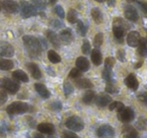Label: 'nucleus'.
Listing matches in <instances>:
<instances>
[{"label": "nucleus", "mask_w": 147, "mask_h": 138, "mask_svg": "<svg viewBox=\"0 0 147 138\" xmlns=\"http://www.w3.org/2000/svg\"><path fill=\"white\" fill-rule=\"evenodd\" d=\"M23 43L28 53L29 57H37L41 53V47L38 41V39L31 35H25L23 37Z\"/></svg>", "instance_id": "f257e3e1"}, {"label": "nucleus", "mask_w": 147, "mask_h": 138, "mask_svg": "<svg viewBox=\"0 0 147 138\" xmlns=\"http://www.w3.org/2000/svg\"><path fill=\"white\" fill-rule=\"evenodd\" d=\"M7 100V94L4 91L0 90V103H5Z\"/></svg>", "instance_id": "de8ad7c7"}, {"label": "nucleus", "mask_w": 147, "mask_h": 138, "mask_svg": "<svg viewBox=\"0 0 147 138\" xmlns=\"http://www.w3.org/2000/svg\"><path fill=\"white\" fill-rule=\"evenodd\" d=\"M12 77L14 78L16 81L23 82V83H27V82L29 81L28 76H27L23 71H21V70H17V71L13 72V73H12Z\"/></svg>", "instance_id": "b1692460"}, {"label": "nucleus", "mask_w": 147, "mask_h": 138, "mask_svg": "<svg viewBox=\"0 0 147 138\" xmlns=\"http://www.w3.org/2000/svg\"><path fill=\"white\" fill-rule=\"evenodd\" d=\"M63 138H80L78 135H77L75 132H71V131H65L61 135Z\"/></svg>", "instance_id": "79ce46f5"}, {"label": "nucleus", "mask_w": 147, "mask_h": 138, "mask_svg": "<svg viewBox=\"0 0 147 138\" xmlns=\"http://www.w3.org/2000/svg\"><path fill=\"white\" fill-rule=\"evenodd\" d=\"M91 15H92L93 19L95 20V22L100 24V23L103 22V14L102 11L99 8H93L92 11H91Z\"/></svg>", "instance_id": "a878e982"}, {"label": "nucleus", "mask_w": 147, "mask_h": 138, "mask_svg": "<svg viewBox=\"0 0 147 138\" xmlns=\"http://www.w3.org/2000/svg\"><path fill=\"white\" fill-rule=\"evenodd\" d=\"M82 51H83V53H84V55H89V53H90V51H91V45H90V43H89L88 41H85L84 43H83V45H82Z\"/></svg>", "instance_id": "a19ab883"}, {"label": "nucleus", "mask_w": 147, "mask_h": 138, "mask_svg": "<svg viewBox=\"0 0 147 138\" xmlns=\"http://www.w3.org/2000/svg\"><path fill=\"white\" fill-rule=\"evenodd\" d=\"M67 19L69 23H76L78 21V13H77V11L74 10V9H71L67 12Z\"/></svg>", "instance_id": "2f4dec72"}, {"label": "nucleus", "mask_w": 147, "mask_h": 138, "mask_svg": "<svg viewBox=\"0 0 147 138\" xmlns=\"http://www.w3.org/2000/svg\"><path fill=\"white\" fill-rule=\"evenodd\" d=\"M115 65V59L112 57H109L105 60V68L107 69H112Z\"/></svg>", "instance_id": "ea45409f"}, {"label": "nucleus", "mask_w": 147, "mask_h": 138, "mask_svg": "<svg viewBox=\"0 0 147 138\" xmlns=\"http://www.w3.org/2000/svg\"><path fill=\"white\" fill-rule=\"evenodd\" d=\"M32 137L33 138H45V137H43V135L40 133V132H39V133H33Z\"/></svg>", "instance_id": "603ef678"}, {"label": "nucleus", "mask_w": 147, "mask_h": 138, "mask_svg": "<svg viewBox=\"0 0 147 138\" xmlns=\"http://www.w3.org/2000/svg\"><path fill=\"white\" fill-rule=\"evenodd\" d=\"M65 126L74 132L82 131L85 127L83 120L78 116H71V117L67 118V121H65Z\"/></svg>", "instance_id": "20e7f679"}, {"label": "nucleus", "mask_w": 147, "mask_h": 138, "mask_svg": "<svg viewBox=\"0 0 147 138\" xmlns=\"http://www.w3.org/2000/svg\"><path fill=\"white\" fill-rule=\"evenodd\" d=\"M19 7H20L21 15L24 18H29V17L37 14V8H35V6H33L32 4L26 2V1H21Z\"/></svg>", "instance_id": "423d86ee"}, {"label": "nucleus", "mask_w": 147, "mask_h": 138, "mask_svg": "<svg viewBox=\"0 0 147 138\" xmlns=\"http://www.w3.org/2000/svg\"><path fill=\"white\" fill-rule=\"evenodd\" d=\"M47 73H49V75H51V76H55V74L53 72V69H51V68H47Z\"/></svg>", "instance_id": "5fc2aeb1"}, {"label": "nucleus", "mask_w": 147, "mask_h": 138, "mask_svg": "<svg viewBox=\"0 0 147 138\" xmlns=\"http://www.w3.org/2000/svg\"><path fill=\"white\" fill-rule=\"evenodd\" d=\"M59 39L63 41L65 45H69L73 41L74 37H73V32H71V28H67L65 30H63L59 34Z\"/></svg>", "instance_id": "6ab92c4d"}, {"label": "nucleus", "mask_w": 147, "mask_h": 138, "mask_svg": "<svg viewBox=\"0 0 147 138\" xmlns=\"http://www.w3.org/2000/svg\"><path fill=\"white\" fill-rule=\"evenodd\" d=\"M117 57L120 62H125V51L124 49H119L117 53Z\"/></svg>", "instance_id": "49530a36"}, {"label": "nucleus", "mask_w": 147, "mask_h": 138, "mask_svg": "<svg viewBox=\"0 0 147 138\" xmlns=\"http://www.w3.org/2000/svg\"><path fill=\"white\" fill-rule=\"evenodd\" d=\"M74 91V87L69 82H65L63 83V92H65V96H69L73 93Z\"/></svg>", "instance_id": "c9c22d12"}, {"label": "nucleus", "mask_w": 147, "mask_h": 138, "mask_svg": "<svg viewBox=\"0 0 147 138\" xmlns=\"http://www.w3.org/2000/svg\"><path fill=\"white\" fill-rule=\"evenodd\" d=\"M47 57H49V60L51 61V63H53V64H59V63H61V57H59V53H55V51H49V53H47Z\"/></svg>", "instance_id": "c756f323"}, {"label": "nucleus", "mask_w": 147, "mask_h": 138, "mask_svg": "<svg viewBox=\"0 0 147 138\" xmlns=\"http://www.w3.org/2000/svg\"><path fill=\"white\" fill-rule=\"evenodd\" d=\"M107 3H108L109 6L113 7V6H115V4H116V0H107Z\"/></svg>", "instance_id": "3c124183"}, {"label": "nucleus", "mask_w": 147, "mask_h": 138, "mask_svg": "<svg viewBox=\"0 0 147 138\" xmlns=\"http://www.w3.org/2000/svg\"><path fill=\"white\" fill-rule=\"evenodd\" d=\"M103 39H104V37H103V33L99 32L96 34V37H95V39H94V45L96 47H100L101 45L103 43Z\"/></svg>", "instance_id": "58836bf2"}, {"label": "nucleus", "mask_w": 147, "mask_h": 138, "mask_svg": "<svg viewBox=\"0 0 147 138\" xmlns=\"http://www.w3.org/2000/svg\"><path fill=\"white\" fill-rule=\"evenodd\" d=\"M124 14H125V17H126L128 20L134 21V22L138 20V18H139L137 10L133 6H130V5H127V6L125 7Z\"/></svg>", "instance_id": "f8f14e48"}, {"label": "nucleus", "mask_w": 147, "mask_h": 138, "mask_svg": "<svg viewBox=\"0 0 147 138\" xmlns=\"http://www.w3.org/2000/svg\"><path fill=\"white\" fill-rule=\"evenodd\" d=\"M140 39L141 37L137 31H131L127 35V43L132 47H136L138 43H140Z\"/></svg>", "instance_id": "ddd939ff"}, {"label": "nucleus", "mask_w": 147, "mask_h": 138, "mask_svg": "<svg viewBox=\"0 0 147 138\" xmlns=\"http://www.w3.org/2000/svg\"><path fill=\"white\" fill-rule=\"evenodd\" d=\"M49 23H51V26H53L55 28H61V27H63V23L61 22V21L57 20V19H51Z\"/></svg>", "instance_id": "37998d69"}, {"label": "nucleus", "mask_w": 147, "mask_h": 138, "mask_svg": "<svg viewBox=\"0 0 147 138\" xmlns=\"http://www.w3.org/2000/svg\"><path fill=\"white\" fill-rule=\"evenodd\" d=\"M55 14L59 15L61 18H65V11H63V7H61V5H57V6H55Z\"/></svg>", "instance_id": "c03bdc74"}, {"label": "nucleus", "mask_w": 147, "mask_h": 138, "mask_svg": "<svg viewBox=\"0 0 147 138\" xmlns=\"http://www.w3.org/2000/svg\"><path fill=\"white\" fill-rule=\"evenodd\" d=\"M0 88L10 94H15L16 92H18L20 86L17 82L13 80H10L8 78H2L0 79Z\"/></svg>", "instance_id": "39448f33"}, {"label": "nucleus", "mask_w": 147, "mask_h": 138, "mask_svg": "<svg viewBox=\"0 0 147 138\" xmlns=\"http://www.w3.org/2000/svg\"><path fill=\"white\" fill-rule=\"evenodd\" d=\"M77 30H78V32L80 33L82 37H85L87 33V30H88V27L85 24V22L79 20V21H77Z\"/></svg>", "instance_id": "7c9ffc66"}, {"label": "nucleus", "mask_w": 147, "mask_h": 138, "mask_svg": "<svg viewBox=\"0 0 147 138\" xmlns=\"http://www.w3.org/2000/svg\"><path fill=\"white\" fill-rule=\"evenodd\" d=\"M0 137H6V129H5L4 126H0Z\"/></svg>", "instance_id": "8fccbe9b"}, {"label": "nucleus", "mask_w": 147, "mask_h": 138, "mask_svg": "<svg viewBox=\"0 0 147 138\" xmlns=\"http://www.w3.org/2000/svg\"><path fill=\"white\" fill-rule=\"evenodd\" d=\"M1 9H2V1L0 0V10H1Z\"/></svg>", "instance_id": "bf43d9fd"}, {"label": "nucleus", "mask_w": 147, "mask_h": 138, "mask_svg": "<svg viewBox=\"0 0 147 138\" xmlns=\"http://www.w3.org/2000/svg\"><path fill=\"white\" fill-rule=\"evenodd\" d=\"M134 116H135L134 111L130 107H124L120 111H118V119L121 122H124V123L131 122L134 119Z\"/></svg>", "instance_id": "0eeeda50"}, {"label": "nucleus", "mask_w": 147, "mask_h": 138, "mask_svg": "<svg viewBox=\"0 0 147 138\" xmlns=\"http://www.w3.org/2000/svg\"><path fill=\"white\" fill-rule=\"evenodd\" d=\"M49 108H51L53 111L59 112V111H61V108H63V104H61L59 101H53V103H51V105H49Z\"/></svg>", "instance_id": "e433bc0d"}, {"label": "nucleus", "mask_w": 147, "mask_h": 138, "mask_svg": "<svg viewBox=\"0 0 147 138\" xmlns=\"http://www.w3.org/2000/svg\"><path fill=\"white\" fill-rule=\"evenodd\" d=\"M26 67H27V69H28V71L30 72L31 76H32L34 79H36V80L40 79L41 78V72H40V70H39L38 66H37L36 64L29 63V64H27Z\"/></svg>", "instance_id": "aec40b11"}, {"label": "nucleus", "mask_w": 147, "mask_h": 138, "mask_svg": "<svg viewBox=\"0 0 147 138\" xmlns=\"http://www.w3.org/2000/svg\"><path fill=\"white\" fill-rule=\"evenodd\" d=\"M141 66H142V62H139L138 64H136V66H135V68H136V69H138V68H140Z\"/></svg>", "instance_id": "4d7b16f0"}, {"label": "nucleus", "mask_w": 147, "mask_h": 138, "mask_svg": "<svg viewBox=\"0 0 147 138\" xmlns=\"http://www.w3.org/2000/svg\"><path fill=\"white\" fill-rule=\"evenodd\" d=\"M125 106L124 104L122 103V102H119V101H115L113 102V103H110V105H109V110L110 111H120L121 109H123Z\"/></svg>", "instance_id": "473e14b6"}, {"label": "nucleus", "mask_w": 147, "mask_h": 138, "mask_svg": "<svg viewBox=\"0 0 147 138\" xmlns=\"http://www.w3.org/2000/svg\"><path fill=\"white\" fill-rule=\"evenodd\" d=\"M77 69H79L81 72H87L90 68V63H89L88 59L85 57H80L77 59L76 61Z\"/></svg>", "instance_id": "f3484780"}, {"label": "nucleus", "mask_w": 147, "mask_h": 138, "mask_svg": "<svg viewBox=\"0 0 147 138\" xmlns=\"http://www.w3.org/2000/svg\"><path fill=\"white\" fill-rule=\"evenodd\" d=\"M75 84L80 89H91L93 87V83L85 78H77L75 79Z\"/></svg>", "instance_id": "a211bd4d"}, {"label": "nucleus", "mask_w": 147, "mask_h": 138, "mask_svg": "<svg viewBox=\"0 0 147 138\" xmlns=\"http://www.w3.org/2000/svg\"><path fill=\"white\" fill-rule=\"evenodd\" d=\"M138 99H140L142 102H146V97H145V94H142V95L138 96Z\"/></svg>", "instance_id": "864d4df0"}, {"label": "nucleus", "mask_w": 147, "mask_h": 138, "mask_svg": "<svg viewBox=\"0 0 147 138\" xmlns=\"http://www.w3.org/2000/svg\"><path fill=\"white\" fill-rule=\"evenodd\" d=\"M6 111L8 115H17V114H24L29 111V106L23 102H13L7 106Z\"/></svg>", "instance_id": "7ed1b4c3"}, {"label": "nucleus", "mask_w": 147, "mask_h": 138, "mask_svg": "<svg viewBox=\"0 0 147 138\" xmlns=\"http://www.w3.org/2000/svg\"><path fill=\"white\" fill-rule=\"evenodd\" d=\"M129 28H130V25L124 19L120 18V17L114 18V20H113V33H114L116 41H118L119 43L123 41V37L126 34V31Z\"/></svg>", "instance_id": "f03ea898"}, {"label": "nucleus", "mask_w": 147, "mask_h": 138, "mask_svg": "<svg viewBox=\"0 0 147 138\" xmlns=\"http://www.w3.org/2000/svg\"><path fill=\"white\" fill-rule=\"evenodd\" d=\"M47 39L51 41V43L53 47H59V45H61V39H59V35H57L55 31L49 30L47 32Z\"/></svg>", "instance_id": "412c9836"}, {"label": "nucleus", "mask_w": 147, "mask_h": 138, "mask_svg": "<svg viewBox=\"0 0 147 138\" xmlns=\"http://www.w3.org/2000/svg\"><path fill=\"white\" fill-rule=\"evenodd\" d=\"M102 76H103V79H104L107 83H114V79H113L114 75H113L112 69H107V68H105L104 71H103Z\"/></svg>", "instance_id": "cd10ccee"}, {"label": "nucleus", "mask_w": 147, "mask_h": 138, "mask_svg": "<svg viewBox=\"0 0 147 138\" xmlns=\"http://www.w3.org/2000/svg\"><path fill=\"white\" fill-rule=\"evenodd\" d=\"M81 76H82V72H81L79 69H77V68L71 69L69 74V77L71 78V79H77V78H80Z\"/></svg>", "instance_id": "4c0bfd02"}, {"label": "nucleus", "mask_w": 147, "mask_h": 138, "mask_svg": "<svg viewBox=\"0 0 147 138\" xmlns=\"http://www.w3.org/2000/svg\"><path fill=\"white\" fill-rule=\"evenodd\" d=\"M97 135L100 138H112L115 135V130L110 125H102L97 129Z\"/></svg>", "instance_id": "6e6552de"}, {"label": "nucleus", "mask_w": 147, "mask_h": 138, "mask_svg": "<svg viewBox=\"0 0 147 138\" xmlns=\"http://www.w3.org/2000/svg\"><path fill=\"white\" fill-rule=\"evenodd\" d=\"M91 59L95 66H100L102 64V53L98 49H94L91 53Z\"/></svg>", "instance_id": "5701e85b"}, {"label": "nucleus", "mask_w": 147, "mask_h": 138, "mask_svg": "<svg viewBox=\"0 0 147 138\" xmlns=\"http://www.w3.org/2000/svg\"><path fill=\"white\" fill-rule=\"evenodd\" d=\"M128 2H134V1H136V0H127Z\"/></svg>", "instance_id": "680f3d73"}, {"label": "nucleus", "mask_w": 147, "mask_h": 138, "mask_svg": "<svg viewBox=\"0 0 147 138\" xmlns=\"http://www.w3.org/2000/svg\"><path fill=\"white\" fill-rule=\"evenodd\" d=\"M33 6H35V8L39 9H45L47 7V2L45 0H30Z\"/></svg>", "instance_id": "f704fd0d"}, {"label": "nucleus", "mask_w": 147, "mask_h": 138, "mask_svg": "<svg viewBox=\"0 0 147 138\" xmlns=\"http://www.w3.org/2000/svg\"><path fill=\"white\" fill-rule=\"evenodd\" d=\"M95 1H97V2H104L105 0H95Z\"/></svg>", "instance_id": "052dcab7"}, {"label": "nucleus", "mask_w": 147, "mask_h": 138, "mask_svg": "<svg viewBox=\"0 0 147 138\" xmlns=\"http://www.w3.org/2000/svg\"><path fill=\"white\" fill-rule=\"evenodd\" d=\"M122 136L123 138H138V132L136 131L133 126L125 125L122 129Z\"/></svg>", "instance_id": "4468645a"}, {"label": "nucleus", "mask_w": 147, "mask_h": 138, "mask_svg": "<svg viewBox=\"0 0 147 138\" xmlns=\"http://www.w3.org/2000/svg\"><path fill=\"white\" fill-rule=\"evenodd\" d=\"M47 138H55V137H53V136H51V137H47Z\"/></svg>", "instance_id": "e2e57ef3"}, {"label": "nucleus", "mask_w": 147, "mask_h": 138, "mask_svg": "<svg viewBox=\"0 0 147 138\" xmlns=\"http://www.w3.org/2000/svg\"><path fill=\"white\" fill-rule=\"evenodd\" d=\"M95 97H96V93L94 91H87L83 97V102L87 105H90L94 102Z\"/></svg>", "instance_id": "bb28decb"}, {"label": "nucleus", "mask_w": 147, "mask_h": 138, "mask_svg": "<svg viewBox=\"0 0 147 138\" xmlns=\"http://www.w3.org/2000/svg\"><path fill=\"white\" fill-rule=\"evenodd\" d=\"M137 126H138L139 129L145 130V128H146V120H145L144 118H141V119L137 122Z\"/></svg>", "instance_id": "a18cd8bd"}, {"label": "nucleus", "mask_w": 147, "mask_h": 138, "mask_svg": "<svg viewBox=\"0 0 147 138\" xmlns=\"http://www.w3.org/2000/svg\"><path fill=\"white\" fill-rule=\"evenodd\" d=\"M14 64L10 60L6 59H0V70L1 71H9V70L13 69Z\"/></svg>", "instance_id": "393cba45"}, {"label": "nucleus", "mask_w": 147, "mask_h": 138, "mask_svg": "<svg viewBox=\"0 0 147 138\" xmlns=\"http://www.w3.org/2000/svg\"><path fill=\"white\" fill-rule=\"evenodd\" d=\"M34 88H35L36 92L39 94V96H40L41 98H43V99H49V98L51 93H49V90L47 89V87H45V85L37 83V84H35V85H34Z\"/></svg>", "instance_id": "4be33fe9"}, {"label": "nucleus", "mask_w": 147, "mask_h": 138, "mask_svg": "<svg viewBox=\"0 0 147 138\" xmlns=\"http://www.w3.org/2000/svg\"><path fill=\"white\" fill-rule=\"evenodd\" d=\"M94 101L99 107H106L107 105H109V104L112 102V98L109 95H107V94L103 93V94H100V95L96 96Z\"/></svg>", "instance_id": "9b49d317"}, {"label": "nucleus", "mask_w": 147, "mask_h": 138, "mask_svg": "<svg viewBox=\"0 0 147 138\" xmlns=\"http://www.w3.org/2000/svg\"><path fill=\"white\" fill-rule=\"evenodd\" d=\"M139 5H141V7L143 8V10H144V12H146V5H145V3H141V2H138Z\"/></svg>", "instance_id": "6e6d98bb"}, {"label": "nucleus", "mask_w": 147, "mask_h": 138, "mask_svg": "<svg viewBox=\"0 0 147 138\" xmlns=\"http://www.w3.org/2000/svg\"><path fill=\"white\" fill-rule=\"evenodd\" d=\"M125 84H126V86L129 89L133 90V91H136L139 86L138 80H137L136 76H135L134 74H130V75L125 79Z\"/></svg>", "instance_id": "2eb2a0df"}, {"label": "nucleus", "mask_w": 147, "mask_h": 138, "mask_svg": "<svg viewBox=\"0 0 147 138\" xmlns=\"http://www.w3.org/2000/svg\"><path fill=\"white\" fill-rule=\"evenodd\" d=\"M138 55H140L141 57H145L147 55V47H146V41L145 39H141L140 43H138Z\"/></svg>", "instance_id": "c85d7f7f"}, {"label": "nucleus", "mask_w": 147, "mask_h": 138, "mask_svg": "<svg viewBox=\"0 0 147 138\" xmlns=\"http://www.w3.org/2000/svg\"><path fill=\"white\" fill-rule=\"evenodd\" d=\"M37 130L40 133L49 134V135H53L55 133V126L51 123H40L37 125Z\"/></svg>", "instance_id": "dca6fc26"}, {"label": "nucleus", "mask_w": 147, "mask_h": 138, "mask_svg": "<svg viewBox=\"0 0 147 138\" xmlns=\"http://www.w3.org/2000/svg\"><path fill=\"white\" fill-rule=\"evenodd\" d=\"M38 41H39V43H40L41 49H47V41H45V39H42V37H39Z\"/></svg>", "instance_id": "09e8293b"}, {"label": "nucleus", "mask_w": 147, "mask_h": 138, "mask_svg": "<svg viewBox=\"0 0 147 138\" xmlns=\"http://www.w3.org/2000/svg\"><path fill=\"white\" fill-rule=\"evenodd\" d=\"M49 2L51 3V4H55V3L57 2V0H49Z\"/></svg>", "instance_id": "13d9d810"}, {"label": "nucleus", "mask_w": 147, "mask_h": 138, "mask_svg": "<svg viewBox=\"0 0 147 138\" xmlns=\"http://www.w3.org/2000/svg\"><path fill=\"white\" fill-rule=\"evenodd\" d=\"M2 8L8 13H15L18 11L19 5L18 3L12 0H4L2 1Z\"/></svg>", "instance_id": "9d476101"}, {"label": "nucleus", "mask_w": 147, "mask_h": 138, "mask_svg": "<svg viewBox=\"0 0 147 138\" xmlns=\"http://www.w3.org/2000/svg\"><path fill=\"white\" fill-rule=\"evenodd\" d=\"M14 55V49L6 41H0V57H11Z\"/></svg>", "instance_id": "1a4fd4ad"}, {"label": "nucleus", "mask_w": 147, "mask_h": 138, "mask_svg": "<svg viewBox=\"0 0 147 138\" xmlns=\"http://www.w3.org/2000/svg\"><path fill=\"white\" fill-rule=\"evenodd\" d=\"M105 91H106V93L109 94H117L119 92V89L114 85V83H107Z\"/></svg>", "instance_id": "72a5a7b5"}]
</instances>
